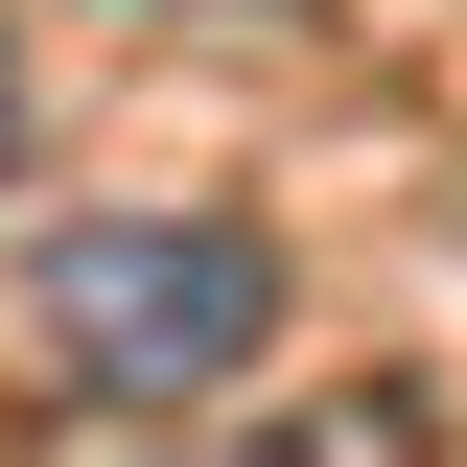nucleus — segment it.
<instances>
[{
	"label": "nucleus",
	"instance_id": "1",
	"mask_svg": "<svg viewBox=\"0 0 467 467\" xmlns=\"http://www.w3.org/2000/svg\"><path fill=\"white\" fill-rule=\"evenodd\" d=\"M24 327H47L70 398H234L257 327H281V257L234 211H70L24 257Z\"/></svg>",
	"mask_w": 467,
	"mask_h": 467
},
{
	"label": "nucleus",
	"instance_id": "2",
	"mask_svg": "<svg viewBox=\"0 0 467 467\" xmlns=\"http://www.w3.org/2000/svg\"><path fill=\"white\" fill-rule=\"evenodd\" d=\"M0 164H24V47H0Z\"/></svg>",
	"mask_w": 467,
	"mask_h": 467
}]
</instances>
